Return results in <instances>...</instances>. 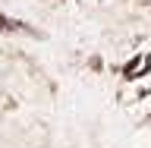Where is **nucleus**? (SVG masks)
<instances>
[{
  "label": "nucleus",
  "instance_id": "1",
  "mask_svg": "<svg viewBox=\"0 0 151 148\" xmlns=\"http://www.w3.org/2000/svg\"><path fill=\"white\" fill-rule=\"evenodd\" d=\"M0 32H6V35H28V38H44L38 32L35 25H28V22H19V19H9L0 13Z\"/></svg>",
  "mask_w": 151,
  "mask_h": 148
}]
</instances>
